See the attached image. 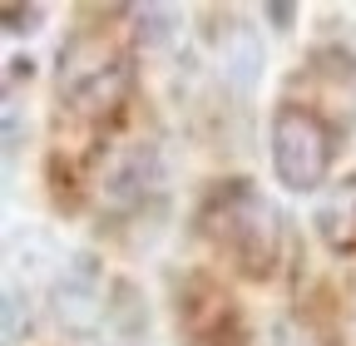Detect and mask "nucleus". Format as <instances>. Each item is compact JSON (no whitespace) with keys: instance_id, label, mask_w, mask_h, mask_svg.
Segmentation results:
<instances>
[{"instance_id":"f257e3e1","label":"nucleus","mask_w":356,"mask_h":346,"mask_svg":"<svg viewBox=\"0 0 356 346\" xmlns=\"http://www.w3.org/2000/svg\"><path fill=\"white\" fill-rule=\"evenodd\" d=\"M203 223L213 233V242L222 252H233L248 272H267L277 257V213L257 188L238 183H222L203 213Z\"/></svg>"},{"instance_id":"f03ea898","label":"nucleus","mask_w":356,"mask_h":346,"mask_svg":"<svg viewBox=\"0 0 356 346\" xmlns=\"http://www.w3.org/2000/svg\"><path fill=\"white\" fill-rule=\"evenodd\" d=\"M273 168L292 193H312L332 173V129L317 109L282 104L273 114Z\"/></svg>"},{"instance_id":"7ed1b4c3","label":"nucleus","mask_w":356,"mask_h":346,"mask_svg":"<svg viewBox=\"0 0 356 346\" xmlns=\"http://www.w3.org/2000/svg\"><path fill=\"white\" fill-rule=\"evenodd\" d=\"M55 317L70 331H95L109 317V302H104V272L95 257H74L65 267V277L55 282Z\"/></svg>"},{"instance_id":"20e7f679","label":"nucleus","mask_w":356,"mask_h":346,"mask_svg":"<svg viewBox=\"0 0 356 346\" xmlns=\"http://www.w3.org/2000/svg\"><path fill=\"white\" fill-rule=\"evenodd\" d=\"M124 90H129V60L114 55L109 65H99L89 79H79L74 90H65V94H70L74 114H104V109H114L124 99Z\"/></svg>"},{"instance_id":"39448f33","label":"nucleus","mask_w":356,"mask_h":346,"mask_svg":"<svg viewBox=\"0 0 356 346\" xmlns=\"http://www.w3.org/2000/svg\"><path fill=\"white\" fill-rule=\"evenodd\" d=\"M317 228L332 247H356V179L327 193V203L317 208Z\"/></svg>"},{"instance_id":"423d86ee","label":"nucleus","mask_w":356,"mask_h":346,"mask_svg":"<svg viewBox=\"0 0 356 346\" xmlns=\"http://www.w3.org/2000/svg\"><path fill=\"white\" fill-rule=\"evenodd\" d=\"M154 183H159V158H154V149H129V154L109 168V198H119V203L144 198Z\"/></svg>"},{"instance_id":"0eeeda50","label":"nucleus","mask_w":356,"mask_h":346,"mask_svg":"<svg viewBox=\"0 0 356 346\" xmlns=\"http://www.w3.org/2000/svg\"><path fill=\"white\" fill-rule=\"evenodd\" d=\"M257 65H262V50H257L252 30L228 20V30H222V74H233L238 84H252Z\"/></svg>"},{"instance_id":"6e6552de","label":"nucleus","mask_w":356,"mask_h":346,"mask_svg":"<svg viewBox=\"0 0 356 346\" xmlns=\"http://www.w3.org/2000/svg\"><path fill=\"white\" fill-rule=\"evenodd\" d=\"M6 20H10V25H6L10 35H20V30H35V20H40V6H25V10H20V6H6Z\"/></svg>"},{"instance_id":"1a4fd4ad","label":"nucleus","mask_w":356,"mask_h":346,"mask_svg":"<svg viewBox=\"0 0 356 346\" xmlns=\"http://www.w3.org/2000/svg\"><path fill=\"white\" fill-rule=\"evenodd\" d=\"M273 346H312V336L297 331V322H277L273 327Z\"/></svg>"}]
</instances>
